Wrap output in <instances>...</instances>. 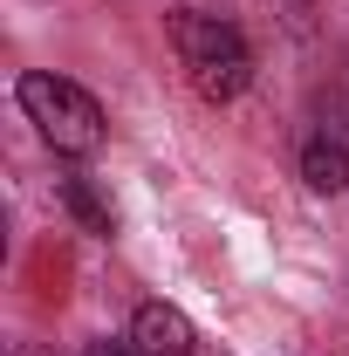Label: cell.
<instances>
[{"instance_id": "obj_1", "label": "cell", "mask_w": 349, "mask_h": 356, "mask_svg": "<svg viewBox=\"0 0 349 356\" xmlns=\"http://www.w3.org/2000/svg\"><path fill=\"white\" fill-rule=\"evenodd\" d=\"M165 28H172L178 69L192 76V89H199L206 103H233L240 89L254 83V55H247V42H240V28H233V21L199 14V7H178Z\"/></svg>"}, {"instance_id": "obj_4", "label": "cell", "mask_w": 349, "mask_h": 356, "mask_svg": "<svg viewBox=\"0 0 349 356\" xmlns=\"http://www.w3.org/2000/svg\"><path fill=\"white\" fill-rule=\"evenodd\" d=\"M302 178L315 185V192H343V185H349V144H336V137H308Z\"/></svg>"}, {"instance_id": "obj_7", "label": "cell", "mask_w": 349, "mask_h": 356, "mask_svg": "<svg viewBox=\"0 0 349 356\" xmlns=\"http://www.w3.org/2000/svg\"><path fill=\"white\" fill-rule=\"evenodd\" d=\"M137 343H89V356H131Z\"/></svg>"}, {"instance_id": "obj_5", "label": "cell", "mask_w": 349, "mask_h": 356, "mask_svg": "<svg viewBox=\"0 0 349 356\" xmlns=\"http://www.w3.org/2000/svg\"><path fill=\"white\" fill-rule=\"evenodd\" d=\"M62 206L89 226V233H117V213H110V199H96L89 192V178H62Z\"/></svg>"}, {"instance_id": "obj_3", "label": "cell", "mask_w": 349, "mask_h": 356, "mask_svg": "<svg viewBox=\"0 0 349 356\" xmlns=\"http://www.w3.org/2000/svg\"><path fill=\"white\" fill-rule=\"evenodd\" d=\"M131 343L144 356H192L199 350V329H192L172 302H144V309L131 315Z\"/></svg>"}, {"instance_id": "obj_6", "label": "cell", "mask_w": 349, "mask_h": 356, "mask_svg": "<svg viewBox=\"0 0 349 356\" xmlns=\"http://www.w3.org/2000/svg\"><path fill=\"white\" fill-rule=\"evenodd\" d=\"M322 137H336V144H349V103H336V110H329V124H322Z\"/></svg>"}, {"instance_id": "obj_8", "label": "cell", "mask_w": 349, "mask_h": 356, "mask_svg": "<svg viewBox=\"0 0 349 356\" xmlns=\"http://www.w3.org/2000/svg\"><path fill=\"white\" fill-rule=\"evenodd\" d=\"M21 356H55V350H21Z\"/></svg>"}, {"instance_id": "obj_2", "label": "cell", "mask_w": 349, "mask_h": 356, "mask_svg": "<svg viewBox=\"0 0 349 356\" xmlns=\"http://www.w3.org/2000/svg\"><path fill=\"white\" fill-rule=\"evenodd\" d=\"M14 96H21L28 124H35L62 158H89V151L103 144V103H96L83 83L48 76V69H28V76L14 83Z\"/></svg>"}]
</instances>
